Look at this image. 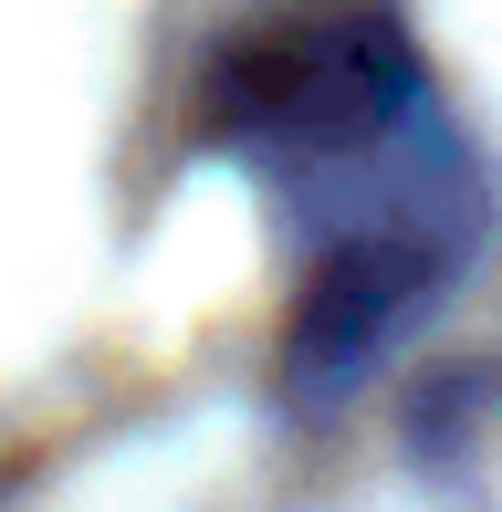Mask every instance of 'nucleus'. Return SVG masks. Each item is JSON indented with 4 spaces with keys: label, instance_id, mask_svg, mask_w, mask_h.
I'll use <instances>...</instances> for the list:
<instances>
[{
    "label": "nucleus",
    "instance_id": "obj_1",
    "mask_svg": "<svg viewBox=\"0 0 502 512\" xmlns=\"http://www.w3.org/2000/svg\"><path fill=\"white\" fill-rule=\"evenodd\" d=\"M429 126L419 53L367 0H304L251 21L199 84V136L272 189L314 199V293L293 314V387H346L387 324L461 262L440 209L450 168H408Z\"/></svg>",
    "mask_w": 502,
    "mask_h": 512
}]
</instances>
